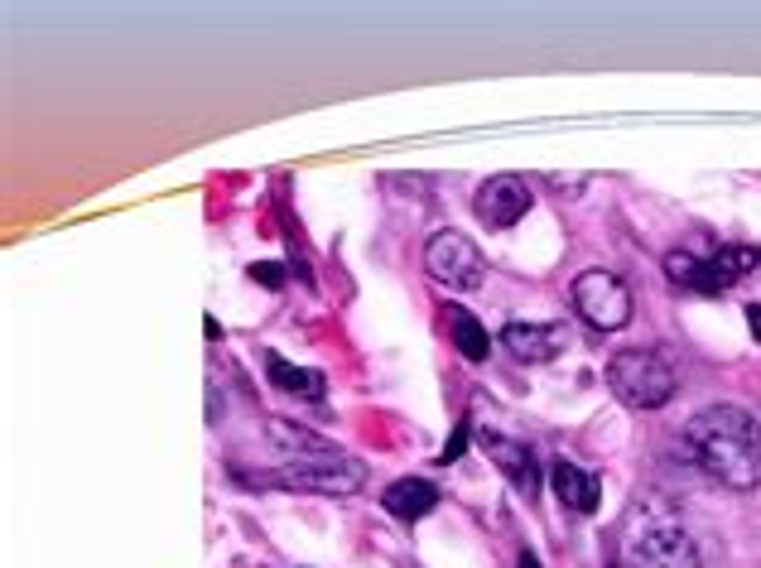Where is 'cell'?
I'll use <instances>...</instances> for the list:
<instances>
[{
  "label": "cell",
  "instance_id": "obj_9",
  "mask_svg": "<svg viewBox=\"0 0 761 568\" xmlns=\"http://www.w3.org/2000/svg\"><path fill=\"white\" fill-rule=\"evenodd\" d=\"M477 443H483L487 458L511 477V487H516V492H525V496L540 492V467H535V453L525 449L521 439H507V433H491L487 429V433H477Z\"/></svg>",
  "mask_w": 761,
  "mask_h": 568
},
{
  "label": "cell",
  "instance_id": "obj_12",
  "mask_svg": "<svg viewBox=\"0 0 761 568\" xmlns=\"http://www.w3.org/2000/svg\"><path fill=\"white\" fill-rule=\"evenodd\" d=\"M265 371H271V381L279 386L285 395H299L309 400V405H319L323 395H328V381H323V371H309V366H289L285 356H265Z\"/></svg>",
  "mask_w": 761,
  "mask_h": 568
},
{
  "label": "cell",
  "instance_id": "obj_4",
  "mask_svg": "<svg viewBox=\"0 0 761 568\" xmlns=\"http://www.w3.org/2000/svg\"><path fill=\"white\" fill-rule=\"evenodd\" d=\"M424 270L434 275L444 289H458V294H473L483 285L487 265L477 241H467L463 231H434L429 247H424Z\"/></svg>",
  "mask_w": 761,
  "mask_h": 568
},
{
  "label": "cell",
  "instance_id": "obj_11",
  "mask_svg": "<svg viewBox=\"0 0 761 568\" xmlns=\"http://www.w3.org/2000/svg\"><path fill=\"white\" fill-rule=\"evenodd\" d=\"M380 506L390 510L396 520H406V526H415L424 520L434 506H439V487L424 482V477H400V482L386 487V496H380Z\"/></svg>",
  "mask_w": 761,
  "mask_h": 568
},
{
  "label": "cell",
  "instance_id": "obj_6",
  "mask_svg": "<svg viewBox=\"0 0 761 568\" xmlns=\"http://www.w3.org/2000/svg\"><path fill=\"white\" fill-rule=\"evenodd\" d=\"M636 568H699V550L675 520H646L632 540Z\"/></svg>",
  "mask_w": 761,
  "mask_h": 568
},
{
  "label": "cell",
  "instance_id": "obj_1",
  "mask_svg": "<svg viewBox=\"0 0 761 568\" xmlns=\"http://www.w3.org/2000/svg\"><path fill=\"white\" fill-rule=\"evenodd\" d=\"M694 463L733 492L761 487V425L737 405H709L685 425Z\"/></svg>",
  "mask_w": 761,
  "mask_h": 568
},
{
  "label": "cell",
  "instance_id": "obj_15",
  "mask_svg": "<svg viewBox=\"0 0 761 568\" xmlns=\"http://www.w3.org/2000/svg\"><path fill=\"white\" fill-rule=\"evenodd\" d=\"M757 261H761V255H757L752 247H723L709 265H713V275H719V285H723V289H733L747 270H757Z\"/></svg>",
  "mask_w": 761,
  "mask_h": 568
},
{
  "label": "cell",
  "instance_id": "obj_16",
  "mask_svg": "<svg viewBox=\"0 0 761 568\" xmlns=\"http://www.w3.org/2000/svg\"><path fill=\"white\" fill-rule=\"evenodd\" d=\"M285 265H279V261H255L251 265V280L255 285H261V289H285Z\"/></svg>",
  "mask_w": 761,
  "mask_h": 568
},
{
  "label": "cell",
  "instance_id": "obj_20",
  "mask_svg": "<svg viewBox=\"0 0 761 568\" xmlns=\"http://www.w3.org/2000/svg\"><path fill=\"white\" fill-rule=\"evenodd\" d=\"M516 568H545L540 559H535V554L531 550H521V559H516Z\"/></svg>",
  "mask_w": 761,
  "mask_h": 568
},
{
  "label": "cell",
  "instance_id": "obj_3",
  "mask_svg": "<svg viewBox=\"0 0 761 568\" xmlns=\"http://www.w3.org/2000/svg\"><path fill=\"white\" fill-rule=\"evenodd\" d=\"M608 386H612V395H617L622 405L660 409V405H670V395L679 391V371H675V362H670L665 352L632 348V352H617L608 362Z\"/></svg>",
  "mask_w": 761,
  "mask_h": 568
},
{
  "label": "cell",
  "instance_id": "obj_2",
  "mask_svg": "<svg viewBox=\"0 0 761 568\" xmlns=\"http://www.w3.org/2000/svg\"><path fill=\"white\" fill-rule=\"evenodd\" d=\"M271 449L285 458V467L271 477V487L319 492V496H352V492H362V482H366V467L313 429L271 419Z\"/></svg>",
  "mask_w": 761,
  "mask_h": 568
},
{
  "label": "cell",
  "instance_id": "obj_17",
  "mask_svg": "<svg viewBox=\"0 0 761 568\" xmlns=\"http://www.w3.org/2000/svg\"><path fill=\"white\" fill-rule=\"evenodd\" d=\"M463 449H467V419H463V425L453 429V439H449V449L439 453V463H453V458H463Z\"/></svg>",
  "mask_w": 761,
  "mask_h": 568
},
{
  "label": "cell",
  "instance_id": "obj_13",
  "mask_svg": "<svg viewBox=\"0 0 761 568\" xmlns=\"http://www.w3.org/2000/svg\"><path fill=\"white\" fill-rule=\"evenodd\" d=\"M665 275H670V280H675L679 289H694V294H723L719 275H713V265L699 261V255H689V251H670V255H665Z\"/></svg>",
  "mask_w": 761,
  "mask_h": 568
},
{
  "label": "cell",
  "instance_id": "obj_5",
  "mask_svg": "<svg viewBox=\"0 0 761 568\" xmlns=\"http://www.w3.org/2000/svg\"><path fill=\"white\" fill-rule=\"evenodd\" d=\"M574 308L588 328L617 332L632 323V289H626L612 270H584L574 280Z\"/></svg>",
  "mask_w": 761,
  "mask_h": 568
},
{
  "label": "cell",
  "instance_id": "obj_19",
  "mask_svg": "<svg viewBox=\"0 0 761 568\" xmlns=\"http://www.w3.org/2000/svg\"><path fill=\"white\" fill-rule=\"evenodd\" d=\"M390 188H410V193H424V178H390Z\"/></svg>",
  "mask_w": 761,
  "mask_h": 568
},
{
  "label": "cell",
  "instance_id": "obj_8",
  "mask_svg": "<svg viewBox=\"0 0 761 568\" xmlns=\"http://www.w3.org/2000/svg\"><path fill=\"white\" fill-rule=\"evenodd\" d=\"M501 348L525 366H540V362H554L569 348V332L559 323H507L501 328Z\"/></svg>",
  "mask_w": 761,
  "mask_h": 568
},
{
  "label": "cell",
  "instance_id": "obj_14",
  "mask_svg": "<svg viewBox=\"0 0 761 568\" xmlns=\"http://www.w3.org/2000/svg\"><path fill=\"white\" fill-rule=\"evenodd\" d=\"M449 332H453V348L458 356H467V362H487V352H491V338H487V328L477 323L467 308H449Z\"/></svg>",
  "mask_w": 761,
  "mask_h": 568
},
{
  "label": "cell",
  "instance_id": "obj_21",
  "mask_svg": "<svg viewBox=\"0 0 761 568\" xmlns=\"http://www.w3.org/2000/svg\"><path fill=\"white\" fill-rule=\"evenodd\" d=\"M612 568H622V564H612Z\"/></svg>",
  "mask_w": 761,
  "mask_h": 568
},
{
  "label": "cell",
  "instance_id": "obj_18",
  "mask_svg": "<svg viewBox=\"0 0 761 568\" xmlns=\"http://www.w3.org/2000/svg\"><path fill=\"white\" fill-rule=\"evenodd\" d=\"M747 328H752V338L761 342V304H747Z\"/></svg>",
  "mask_w": 761,
  "mask_h": 568
},
{
  "label": "cell",
  "instance_id": "obj_10",
  "mask_svg": "<svg viewBox=\"0 0 761 568\" xmlns=\"http://www.w3.org/2000/svg\"><path fill=\"white\" fill-rule=\"evenodd\" d=\"M550 487H554L559 506L574 510V516H592L598 501H602L598 472H588V467H578V463H554L550 467Z\"/></svg>",
  "mask_w": 761,
  "mask_h": 568
},
{
  "label": "cell",
  "instance_id": "obj_7",
  "mask_svg": "<svg viewBox=\"0 0 761 568\" xmlns=\"http://www.w3.org/2000/svg\"><path fill=\"white\" fill-rule=\"evenodd\" d=\"M531 188H525L521 174H491L483 188H477V217L487 222L491 231H511L516 222L531 213Z\"/></svg>",
  "mask_w": 761,
  "mask_h": 568
}]
</instances>
